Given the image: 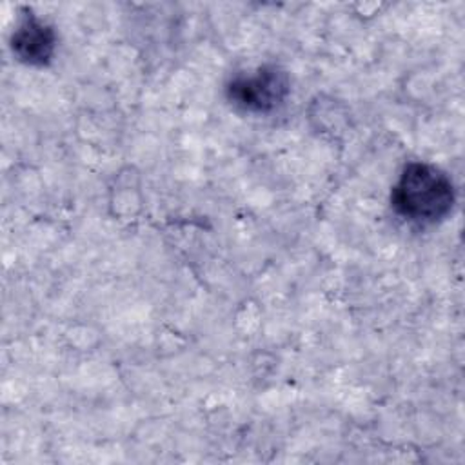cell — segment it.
Segmentation results:
<instances>
[{"mask_svg": "<svg viewBox=\"0 0 465 465\" xmlns=\"http://www.w3.org/2000/svg\"><path fill=\"white\" fill-rule=\"evenodd\" d=\"M289 93V76L274 64L260 65L249 73H238L225 85L227 100L236 109L251 114H271L278 111Z\"/></svg>", "mask_w": 465, "mask_h": 465, "instance_id": "cell-2", "label": "cell"}, {"mask_svg": "<svg viewBox=\"0 0 465 465\" xmlns=\"http://www.w3.org/2000/svg\"><path fill=\"white\" fill-rule=\"evenodd\" d=\"M11 51L25 65L45 67L56 51V33L31 9H24V16L11 35Z\"/></svg>", "mask_w": 465, "mask_h": 465, "instance_id": "cell-3", "label": "cell"}, {"mask_svg": "<svg viewBox=\"0 0 465 465\" xmlns=\"http://www.w3.org/2000/svg\"><path fill=\"white\" fill-rule=\"evenodd\" d=\"M456 202L450 178L427 162H409L391 193V205L411 223L430 225L449 216Z\"/></svg>", "mask_w": 465, "mask_h": 465, "instance_id": "cell-1", "label": "cell"}]
</instances>
